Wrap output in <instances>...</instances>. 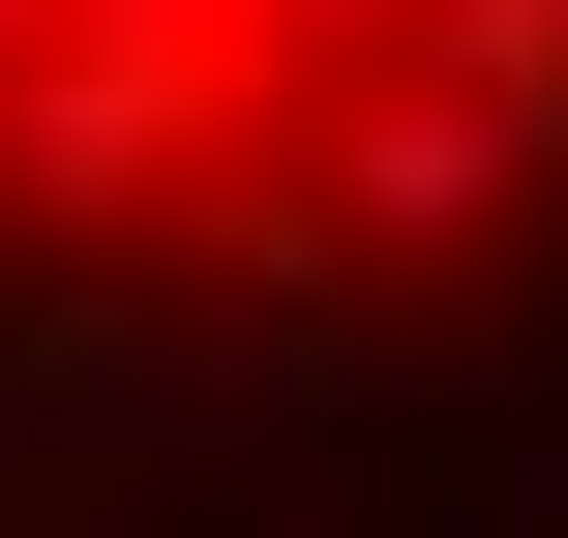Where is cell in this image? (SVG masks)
<instances>
[{
	"label": "cell",
	"instance_id": "cell-4",
	"mask_svg": "<svg viewBox=\"0 0 568 538\" xmlns=\"http://www.w3.org/2000/svg\"><path fill=\"white\" fill-rule=\"evenodd\" d=\"M509 538H568V449H509Z\"/></svg>",
	"mask_w": 568,
	"mask_h": 538
},
{
	"label": "cell",
	"instance_id": "cell-3",
	"mask_svg": "<svg viewBox=\"0 0 568 538\" xmlns=\"http://www.w3.org/2000/svg\"><path fill=\"white\" fill-rule=\"evenodd\" d=\"M60 30H90V60H210V90H240V0H60Z\"/></svg>",
	"mask_w": 568,
	"mask_h": 538
},
{
	"label": "cell",
	"instance_id": "cell-1",
	"mask_svg": "<svg viewBox=\"0 0 568 538\" xmlns=\"http://www.w3.org/2000/svg\"><path fill=\"white\" fill-rule=\"evenodd\" d=\"M210 150H240V90H210V60H90V30H60V60H0V210H30V240H150Z\"/></svg>",
	"mask_w": 568,
	"mask_h": 538
},
{
	"label": "cell",
	"instance_id": "cell-5",
	"mask_svg": "<svg viewBox=\"0 0 568 538\" xmlns=\"http://www.w3.org/2000/svg\"><path fill=\"white\" fill-rule=\"evenodd\" d=\"M0 60H60V0H0Z\"/></svg>",
	"mask_w": 568,
	"mask_h": 538
},
{
	"label": "cell",
	"instance_id": "cell-6",
	"mask_svg": "<svg viewBox=\"0 0 568 538\" xmlns=\"http://www.w3.org/2000/svg\"><path fill=\"white\" fill-rule=\"evenodd\" d=\"M389 30H449V0H389Z\"/></svg>",
	"mask_w": 568,
	"mask_h": 538
},
{
	"label": "cell",
	"instance_id": "cell-2",
	"mask_svg": "<svg viewBox=\"0 0 568 538\" xmlns=\"http://www.w3.org/2000/svg\"><path fill=\"white\" fill-rule=\"evenodd\" d=\"M539 180H568V120L449 90V60H389V90L329 120V270H479V240H509Z\"/></svg>",
	"mask_w": 568,
	"mask_h": 538
}]
</instances>
